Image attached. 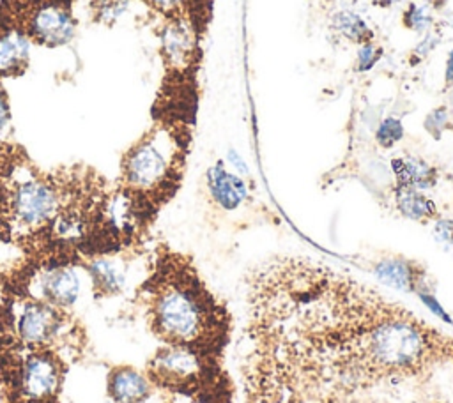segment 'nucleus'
Wrapping results in <instances>:
<instances>
[{"label":"nucleus","instance_id":"obj_10","mask_svg":"<svg viewBox=\"0 0 453 403\" xmlns=\"http://www.w3.org/2000/svg\"><path fill=\"white\" fill-rule=\"evenodd\" d=\"M138 2L152 25L166 21H180L191 25L200 34L207 35L212 19L214 0H134Z\"/></svg>","mask_w":453,"mask_h":403},{"label":"nucleus","instance_id":"obj_17","mask_svg":"<svg viewBox=\"0 0 453 403\" xmlns=\"http://www.w3.org/2000/svg\"><path fill=\"white\" fill-rule=\"evenodd\" d=\"M333 28L354 44L363 46L368 42H375V32L366 25V21L361 16L350 11L336 12L333 18Z\"/></svg>","mask_w":453,"mask_h":403},{"label":"nucleus","instance_id":"obj_4","mask_svg":"<svg viewBox=\"0 0 453 403\" xmlns=\"http://www.w3.org/2000/svg\"><path fill=\"white\" fill-rule=\"evenodd\" d=\"M81 0H0V25L25 37L32 48L58 49L80 30Z\"/></svg>","mask_w":453,"mask_h":403},{"label":"nucleus","instance_id":"obj_15","mask_svg":"<svg viewBox=\"0 0 453 403\" xmlns=\"http://www.w3.org/2000/svg\"><path fill=\"white\" fill-rule=\"evenodd\" d=\"M391 170L395 175V184L416 187L419 191H426L434 187L439 179L435 166L414 156L395 157L391 161Z\"/></svg>","mask_w":453,"mask_h":403},{"label":"nucleus","instance_id":"obj_1","mask_svg":"<svg viewBox=\"0 0 453 403\" xmlns=\"http://www.w3.org/2000/svg\"><path fill=\"white\" fill-rule=\"evenodd\" d=\"M196 120L150 115L127 145L113 180L111 217L127 249H140L161 210L182 187Z\"/></svg>","mask_w":453,"mask_h":403},{"label":"nucleus","instance_id":"obj_14","mask_svg":"<svg viewBox=\"0 0 453 403\" xmlns=\"http://www.w3.org/2000/svg\"><path fill=\"white\" fill-rule=\"evenodd\" d=\"M393 202L396 210L411 221L428 224V223H435L441 217V212L435 202L430 196H426L425 191H419L416 187L395 184Z\"/></svg>","mask_w":453,"mask_h":403},{"label":"nucleus","instance_id":"obj_5","mask_svg":"<svg viewBox=\"0 0 453 403\" xmlns=\"http://www.w3.org/2000/svg\"><path fill=\"white\" fill-rule=\"evenodd\" d=\"M4 325L11 346L50 348L60 355L74 336L71 313H64L27 293H19L7 304Z\"/></svg>","mask_w":453,"mask_h":403},{"label":"nucleus","instance_id":"obj_18","mask_svg":"<svg viewBox=\"0 0 453 403\" xmlns=\"http://www.w3.org/2000/svg\"><path fill=\"white\" fill-rule=\"evenodd\" d=\"M403 134H405V129L402 120L396 117H388L375 129V141L382 148H391L403 138Z\"/></svg>","mask_w":453,"mask_h":403},{"label":"nucleus","instance_id":"obj_19","mask_svg":"<svg viewBox=\"0 0 453 403\" xmlns=\"http://www.w3.org/2000/svg\"><path fill=\"white\" fill-rule=\"evenodd\" d=\"M14 134V113H12V101L5 83L0 81V136H12Z\"/></svg>","mask_w":453,"mask_h":403},{"label":"nucleus","instance_id":"obj_23","mask_svg":"<svg viewBox=\"0 0 453 403\" xmlns=\"http://www.w3.org/2000/svg\"><path fill=\"white\" fill-rule=\"evenodd\" d=\"M444 81L448 85H453V49L449 51L448 55V60H446V72H444Z\"/></svg>","mask_w":453,"mask_h":403},{"label":"nucleus","instance_id":"obj_13","mask_svg":"<svg viewBox=\"0 0 453 403\" xmlns=\"http://www.w3.org/2000/svg\"><path fill=\"white\" fill-rule=\"evenodd\" d=\"M32 44L14 30L0 25V81L21 78L32 62Z\"/></svg>","mask_w":453,"mask_h":403},{"label":"nucleus","instance_id":"obj_2","mask_svg":"<svg viewBox=\"0 0 453 403\" xmlns=\"http://www.w3.org/2000/svg\"><path fill=\"white\" fill-rule=\"evenodd\" d=\"M145 318L161 345H184L225 357L235 320L188 253L157 244L142 285Z\"/></svg>","mask_w":453,"mask_h":403},{"label":"nucleus","instance_id":"obj_12","mask_svg":"<svg viewBox=\"0 0 453 403\" xmlns=\"http://www.w3.org/2000/svg\"><path fill=\"white\" fill-rule=\"evenodd\" d=\"M205 191L214 207L225 212L237 210L244 202H248L246 182L226 170L223 161H216L205 171Z\"/></svg>","mask_w":453,"mask_h":403},{"label":"nucleus","instance_id":"obj_22","mask_svg":"<svg viewBox=\"0 0 453 403\" xmlns=\"http://www.w3.org/2000/svg\"><path fill=\"white\" fill-rule=\"evenodd\" d=\"M430 23V18L418 9L416 5H411L409 11L403 14V25L414 32H423Z\"/></svg>","mask_w":453,"mask_h":403},{"label":"nucleus","instance_id":"obj_25","mask_svg":"<svg viewBox=\"0 0 453 403\" xmlns=\"http://www.w3.org/2000/svg\"><path fill=\"white\" fill-rule=\"evenodd\" d=\"M451 368H453V361H451Z\"/></svg>","mask_w":453,"mask_h":403},{"label":"nucleus","instance_id":"obj_7","mask_svg":"<svg viewBox=\"0 0 453 403\" xmlns=\"http://www.w3.org/2000/svg\"><path fill=\"white\" fill-rule=\"evenodd\" d=\"M9 355V389L14 403H53L62 389L65 364L50 348H16Z\"/></svg>","mask_w":453,"mask_h":403},{"label":"nucleus","instance_id":"obj_20","mask_svg":"<svg viewBox=\"0 0 453 403\" xmlns=\"http://www.w3.org/2000/svg\"><path fill=\"white\" fill-rule=\"evenodd\" d=\"M382 57V48L377 46L375 42H368L359 46L357 49V60H356V71L357 72H366L370 71Z\"/></svg>","mask_w":453,"mask_h":403},{"label":"nucleus","instance_id":"obj_11","mask_svg":"<svg viewBox=\"0 0 453 403\" xmlns=\"http://www.w3.org/2000/svg\"><path fill=\"white\" fill-rule=\"evenodd\" d=\"M154 389L147 371L131 364L110 368L106 376V394L113 403H145Z\"/></svg>","mask_w":453,"mask_h":403},{"label":"nucleus","instance_id":"obj_9","mask_svg":"<svg viewBox=\"0 0 453 403\" xmlns=\"http://www.w3.org/2000/svg\"><path fill=\"white\" fill-rule=\"evenodd\" d=\"M375 278L395 290L416 293L419 297L430 295V272L425 263L405 255H389L373 263Z\"/></svg>","mask_w":453,"mask_h":403},{"label":"nucleus","instance_id":"obj_21","mask_svg":"<svg viewBox=\"0 0 453 403\" xmlns=\"http://www.w3.org/2000/svg\"><path fill=\"white\" fill-rule=\"evenodd\" d=\"M434 237L448 249H453V219L439 217L434 223Z\"/></svg>","mask_w":453,"mask_h":403},{"label":"nucleus","instance_id":"obj_3","mask_svg":"<svg viewBox=\"0 0 453 403\" xmlns=\"http://www.w3.org/2000/svg\"><path fill=\"white\" fill-rule=\"evenodd\" d=\"M241 380L244 403H448L435 376L382 385L342 384L301 369L251 339H246Z\"/></svg>","mask_w":453,"mask_h":403},{"label":"nucleus","instance_id":"obj_8","mask_svg":"<svg viewBox=\"0 0 453 403\" xmlns=\"http://www.w3.org/2000/svg\"><path fill=\"white\" fill-rule=\"evenodd\" d=\"M126 251L96 253L83 256V269L88 281V290L96 299H115L127 290V262Z\"/></svg>","mask_w":453,"mask_h":403},{"label":"nucleus","instance_id":"obj_6","mask_svg":"<svg viewBox=\"0 0 453 403\" xmlns=\"http://www.w3.org/2000/svg\"><path fill=\"white\" fill-rule=\"evenodd\" d=\"M25 292L64 313H71L88 288L83 255L50 253L27 256Z\"/></svg>","mask_w":453,"mask_h":403},{"label":"nucleus","instance_id":"obj_16","mask_svg":"<svg viewBox=\"0 0 453 403\" xmlns=\"http://www.w3.org/2000/svg\"><path fill=\"white\" fill-rule=\"evenodd\" d=\"M134 0H83V9L92 25L113 27Z\"/></svg>","mask_w":453,"mask_h":403},{"label":"nucleus","instance_id":"obj_24","mask_svg":"<svg viewBox=\"0 0 453 403\" xmlns=\"http://www.w3.org/2000/svg\"><path fill=\"white\" fill-rule=\"evenodd\" d=\"M228 159L232 161V164H234L237 170H241V171H248V168H246L244 161L239 157V154H237L235 150H230V152H228Z\"/></svg>","mask_w":453,"mask_h":403}]
</instances>
